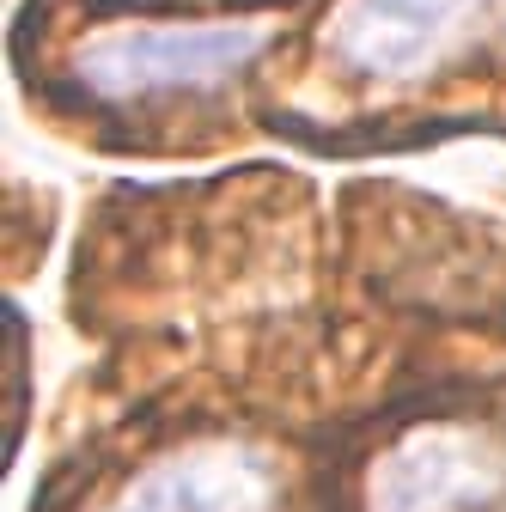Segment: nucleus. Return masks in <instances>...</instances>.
<instances>
[{"mask_svg":"<svg viewBox=\"0 0 506 512\" xmlns=\"http://www.w3.org/2000/svg\"><path fill=\"white\" fill-rule=\"evenodd\" d=\"M360 512H506V433L421 421L372 464Z\"/></svg>","mask_w":506,"mask_h":512,"instance_id":"7ed1b4c3","label":"nucleus"},{"mask_svg":"<svg viewBox=\"0 0 506 512\" xmlns=\"http://www.w3.org/2000/svg\"><path fill=\"white\" fill-rule=\"evenodd\" d=\"M506 31V0H336L324 49L342 74L415 86Z\"/></svg>","mask_w":506,"mask_h":512,"instance_id":"f257e3e1","label":"nucleus"},{"mask_svg":"<svg viewBox=\"0 0 506 512\" xmlns=\"http://www.w3.org/2000/svg\"><path fill=\"white\" fill-rule=\"evenodd\" d=\"M269 43V25L257 19H208V25H129L104 31L74 55V74L92 98H177L208 92L257 61Z\"/></svg>","mask_w":506,"mask_h":512,"instance_id":"f03ea898","label":"nucleus"},{"mask_svg":"<svg viewBox=\"0 0 506 512\" xmlns=\"http://www.w3.org/2000/svg\"><path fill=\"white\" fill-rule=\"evenodd\" d=\"M98 512H281V476L244 439H196L141 464Z\"/></svg>","mask_w":506,"mask_h":512,"instance_id":"20e7f679","label":"nucleus"}]
</instances>
